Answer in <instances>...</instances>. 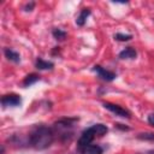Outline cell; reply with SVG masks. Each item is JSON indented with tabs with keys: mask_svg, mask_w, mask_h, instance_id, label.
Listing matches in <instances>:
<instances>
[{
	"mask_svg": "<svg viewBox=\"0 0 154 154\" xmlns=\"http://www.w3.org/2000/svg\"><path fill=\"white\" fill-rule=\"evenodd\" d=\"M55 138V134L53 128H48L45 125H38L34 128L28 137V144L35 149L42 150L48 148Z\"/></svg>",
	"mask_w": 154,
	"mask_h": 154,
	"instance_id": "1",
	"label": "cell"
},
{
	"mask_svg": "<svg viewBox=\"0 0 154 154\" xmlns=\"http://www.w3.org/2000/svg\"><path fill=\"white\" fill-rule=\"evenodd\" d=\"M108 128L103 124H94L90 128H88L87 130H84L78 140V147H84L90 144V142L96 137V136H103L105 134H107Z\"/></svg>",
	"mask_w": 154,
	"mask_h": 154,
	"instance_id": "2",
	"label": "cell"
},
{
	"mask_svg": "<svg viewBox=\"0 0 154 154\" xmlns=\"http://www.w3.org/2000/svg\"><path fill=\"white\" fill-rule=\"evenodd\" d=\"M77 118H65L59 122H57L53 126L54 134L59 135L61 140H67V137L72 136V128H73V122H76Z\"/></svg>",
	"mask_w": 154,
	"mask_h": 154,
	"instance_id": "3",
	"label": "cell"
},
{
	"mask_svg": "<svg viewBox=\"0 0 154 154\" xmlns=\"http://www.w3.org/2000/svg\"><path fill=\"white\" fill-rule=\"evenodd\" d=\"M103 107L108 111H111L112 113H114L116 116H119V117H123V118H130L131 117V113L125 109L124 107L119 106V105H116V103H112V102H103Z\"/></svg>",
	"mask_w": 154,
	"mask_h": 154,
	"instance_id": "4",
	"label": "cell"
},
{
	"mask_svg": "<svg viewBox=\"0 0 154 154\" xmlns=\"http://www.w3.org/2000/svg\"><path fill=\"white\" fill-rule=\"evenodd\" d=\"M22 99L18 94H6L1 97V105L4 107H16L18 105H20Z\"/></svg>",
	"mask_w": 154,
	"mask_h": 154,
	"instance_id": "5",
	"label": "cell"
},
{
	"mask_svg": "<svg viewBox=\"0 0 154 154\" xmlns=\"http://www.w3.org/2000/svg\"><path fill=\"white\" fill-rule=\"evenodd\" d=\"M93 71H95V72L99 75V77H101L103 81H107V82H111V81H113V79L117 77V75H116L114 72L108 71V70L103 69V67L100 66V65H95V66L93 67Z\"/></svg>",
	"mask_w": 154,
	"mask_h": 154,
	"instance_id": "6",
	"label": "cell"
},
{
	"mask_svg": "<svg viewBox=\"0 0 154 154\" xmlns=\"http://www.w3.org/2000/svg\"><path fill=\"white\" fill-rule=\"evenodd\" d=\"M81 154H102L103 148L99 144H88L79 148Z\"/></svg>",
	"mask_w": 154,
	"mask_h": 154,
	"instance_id": "7",
	"label": "cell"
},
{
	"mask_svg": "<svg viewBox=\"0 0 154 154\" xmlns=\"http://www.w3.org/2000/svg\"><path fill=\"white\" fill-rule=\"evenodd\" d=\"M136 57H137V52L132 47H126L125 49H123L119 53V58L120 59H135Z\"/></svg>",
	"mask_w": 154,
	"mask_h": 154,
	"instance_id": "8",
	"label": "cell"
},
{
	"mask_svg": "<svg viewBox=\"0 0 154 154\" xmlns=\"http://www.w3.org/2000/svg\"><path fill=\"white\" fill-rule=\"evenodd\" d=\"M35 66H36L37 70H51V69H53L54 64L52 61L45 60L42 58H37L36 59V63H35Z\"/></svg>",
	"mask_w": 154,
	"mask_h": 154,
	"instance_id": "9",
	"label": "cell"
},
{
	"mask_svg": "<svg viewBox=\"0 0 154 154\" xmlns=\"http://www.w3.org/2000/svg\"><path fill=\"white\" fill-rule=\"evenodd\" d=\"M90 10L89 8H83L81 12H79V14H78V17H77V19H76V24L78 25V26H83L84 24H85V22H87V18L90 16Z\"/></svg>",
	"mask_w": 154,
	"mask_h": 154,
	"instance_id": "10",
	"label": "cell"
},
{
	"mask_svg": "<svg viewBox=\"0 0 154 154\" xmlns=\"http://www.w3.org/2000/svg\"><path fill=\"white\" fill-rule=\"evenodd\" d=\"M4 53H5V57L10 61H13V63H19L20 61V55H19L18 52H16L13 49H10V48H5Z\"/></svg>",
	"mask_w": 154,
	"mask_h": 154,
	"instance_id": "11",
	"label": "cell"
},
{
	"mask_svg": "<svg viewBox=\"0 0 154 154\" xmlns=\"http://www.w3.org/2000/svg\"><path fill=\"white\" fill-rule=\"evenodd\" d=\"M37 81H40V76L37 73H30V75L25 76V78L23 79V85L24 87H30V85L35 84Z\"/></svg>",
	"mask_w": 154,
	"mask_h": 154,
	"instance_id": "12",
	"label": "cell"
},
{
	"mask_svg": "<svg viewBox=\"0 0 154 154\" xmlns=\"http://www.w3.org/2000/svg\"><path fill=\"white\" fill-rule=\"evenodd\" d=\"M52 34H53L54 38H55V40H59V41L65 40V37H66V35H67L66 31H64V30H61V29H53Z\"/></svg>",
	"mask_w": 154,
	"mask_h": 154,
	"instance_id": "13",
	"label": "cell"
},
{
	"mask_svg": "<svg viewBox=\"0 0 154 154\" xmlns=\"http://www.w3.org/2000/svg\"><path fill=\"white\" fill-rule=\"evenodd\" d=\"M137 138L142 141H154V132H141L137 135Z\"/></svg>",
	"mask_w": 154,
	"mask_h": 154,
	"instance_id": "14",
	"label": "cell"
},
{
	"mask_svg": "<svg viewBox=\"0 0 154 154\" xmlns=\"http://www.w3.org/2000/svg\"><path fill=\"white\" fill-rule=\"evenodd\" d=\"M131 38H132V36H131V35H129V34H122V32H117V34L114 35V40H117V41H122V42L129 41V40H131Z\"/></svg>",
	"mask_w": 154,
	"mask_h": 154,
	"instance_id": "15",
	"label": "cell"
},
{
	"mask_svg": "<svg viewBox=\"0 0 154 154\" xmlns=\"http://www.w3.org/2000/svg\"><path fill=\"white\" fill-rule=\"evenodd\" d=\"M34 6H35V2H32V1H31L30 4H26V5H25L24 10H25V11H31V10L34 8Z\"/></svg>",
	"mask_w": 154,
	"mask_h": 154,
	"instance_id": "16",
	"label": "cell"
},
{
	"mask_svg": "<svg viewBox=\"0 0 154 154\" xmlns=\"http://www.w3.org/2000/svg\"><path fill=\"white\" fill-rule=\"evenodd\" d=\"M148 123L154 126V113H152V114L148 116Z\"/></svg>",
	"mask_w": 154,
	"mask_h": 154,
	"instance_id": "17",
	"label": "cell"
},
{
	"mask_svg": "<svg viewBox=\"0 0 154 154\" xmlns=\"http://www.w3.org/2000/svg\"><path fill=\"white\" fill-rule=\"evenodd\" d=\"M123 124H117V128H119V129H122V130H129V128L128 126H122Z\"/></svg>",
	"mask_w": 154,
	"mask_h": 154,
	"instance_id": "18",
	"label": "cell"
}]
</instances>
